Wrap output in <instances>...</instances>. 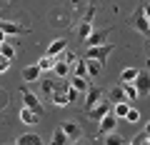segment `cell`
Wrapping results in <instances>:
<instances>
[{"instance_id": "32", "label": "cell", "mask_w": 150, "mask_h": 145, "mask_svg": "<svg viewBox=\"0 0 150 145\" xmlns=\"http://www.w3.org/2000/svg\"><path fill=\"white\" fill-rule=\"evenodd\" d=\"M145 138H148V135H145V130H143V133H138V135H135V138L130 140L128 145H143V143H145Z\"/></svg>"}, {"instance_id": "34", "label": "cell", "mask_w": 150, "mask_h": 145, "mask_svg": "<svg viewBox=\"0 0 150 145\" xmlns=\"http://www.w3.org/2000/svg\"><path fill=\"white\" fill-rule=\"evenodd\" d=\"M8 68H10V60H8V58H3V55H0V73H5Z\"/></svg>"}, {"instance_id": "23", "label": "cell", "mask_w": 150, "mask_h": 145, "mask_svg": "<svg viewBox=\"0 0 150 145\" xmlns=\"http://www.w3.org/2000/svg\"><path fill=\"white\" fill-rule=\"evenodd\" d=\"M105 35H108V33H93L90 38L85 40V45H88V48H95V45H103V43H105Z\"/></svg>"}, {"instance_id": "30", "label": "cell", "mask_w": 150, "mask_h": 145, "mask_svg": "<svg viewBox=\"0 0 150 145\" xmlns=\"http://www.w3.org/2000/svg\"><path fill=\"white\" fill-rule=\"evenodd\" d=\"M125 120H128V123H138V120H140V110L130 108V110H128V115H125Z\"/></svg>"}, {"instance_id": "10", "label": "cell", "mask_w": 150, "mask_h": 145, "mask_svg": "<svg viewBox=\"0 0 150 145\" xmlns=\"http://www.w3.org/2000/svg\"><path fill=\"white\" fill-rule=\"evenodd\" d=\"M40 73H43V70L38 68V63L35 65H28V68H23V80H25V83H38V80H40Z\"/></svg>"}, {"instance_id": "21", "label": "cell", "mask_w": 150, "mask_h": 145, "mask_svg": "<svg viewBox=\"0 0 150 145\" xmlns=\"http://www.w3.org/2000/svg\"><path fill=\"white\" fill-rule=\"evenodd\" d=\"M140 70L138 68H125L123 73H120V83H135V78H138Z\"/></svg>"}, {"instance_id": "15", "label": "cell", "mask_w": 150, "mask_h": 145, "mask_svg": "<svg viewBox=\"0 0 150 145\" xmlns=\"http://www.w3.org/2000/svg\"><path fill=\"white\" fill-rule=\"evenodd\" d=\"M20 120H23L25 125H38L40 115H38L35 110H30V108H25V105H23V110H20Z\"/></svg>"}, {"instance_id": "35", "label": "cell", "mask_w": 150, "mask_h": 145, "mask_svg": "<svg viewBox=\"0 0 150 145\" xmlns=\"http://www.w3.org/2000/svg\"><path fill=\"white\" fill-rule=\"evenodd\" d=\"M143 13H145V18H148V23H150V5H143Z\"/></svg>"}, {"instance_id": "11", "label": "cell", "mask_w": 150, "mask_h": 145, "mask_svg": "<svg viewBox=\"0 0 150 145\" xmlns=\"http://www.w3.org/2000/svg\"><path fill=\"white\" fill-rule=\"evenodd\" d=\"M65 40L63 38H58V40H53V43L48 45V50H45V55H50V58H58V55H63L65 53Z\"/></svg>"}, {"instance_id": "1", "label": "cell", "mask_w": 150, "mask_h": 145, "mask_svg": "<svg viewBox=\"0 0 150 145\" xmlns=\"http://www.w3.org/2000/svg\"><path fill=\"white\" fill-rule=\"evenodd\" d=\"M112 50H115V45H110V43H105V45H95V48H88V50H85V60H98V63L105 65L108 55H110Z\"/></svg>"}, {"instance_id": "8", "label": "cell", "mask_w": 150, "mask_h": 145, "mask_svg": "<svg viewBox=\"0 0 150 145\" xmlns=\"http://www.w3.org/2000/svg\"><path fill=\"white\" fill-rule=\"evenodd\" d=\"M133 25H135V30H138V33H143V35H148V33H150V23H148V18H145L143 8H140V10L135 13V20H133Z\"/></svg>"}, {"instance_id": "14", "label": "cell", "mask_w": 150, "mask_h": 145, "mask_svg": "<svg viewBox=\"0 0 150 145\" xmlns=\"http://www.w3.org/2000/svg\"><path fill=\"white\" fill-rule=\"evenodd\" d=\"M60 128L65 130V135H68V140H70V143H75V140L80 138V125H78V123H63Z\"/></svg>"}, {"instance_id": "38", "label": "cell", "mask_w": 150, "mask_h": 145, "mask_svg": "<svg viewBox=\"0 0 150 145\" xmlns=\"http://www.w3.org/2000/svg\"><path fill=\"white\" fill-rule=\"evenodd\" d=\"M73 145H85V143H83V140H75V143Z\"/></svg>"}, {"instance_id": "13", "label": "cell", "mask_w": 150, "mask_h": 145, "mask_svg": "<svg viewBox=\"0 0 150 145\" xmlns=\"http://www.w3.org/2000/svg\"><path fill=\"white\" fill-rule=\"evenodd\" d=\"M70 88H75L78 93H88L93 85H90V78H78V75H73V78H70Z\"/></svg>"}, {"instance_id": "5", "label": "cell", "mask_w": 150, "mask_h": 145, "mask_svg": "<svg viewBox=\"0 0 150 145\" xmlns=\"http://www.w3.org/2000/svg\"><path fill=\"white\" fill-rule=\"evenodd\" d=\"M133 85L138 88V93H140V95H150V73H148V70H140Z\"/></svg>"}, {"instance_id": "36", "label": "cell", "mask_w": 150, "mask_h": 145, "mask_svg": "<svg viewBox=\"0 0 150 145\" xmlns=\"http://www.w3.org/2000/svg\"><path fill=\"white\" fill-rule=\"evenodd\" d=\"M0 43H5V33H3V28H0Z\"/></svg>"}, {"instance_id": "39", "label": "cell", "mask_w": 150, "mask_h": 145, "mask_svg": "<svg viewBox=\"0 0 150 145\" xmlns=\"http://www.w3.org/2000/svg\"><path fill=\"white\" fill-rule=\"evenodd\" d=\"M143 145H150V135H148V138H145V143Z\"/></svg>"}, {"instance_id": "2", "label": "cell", "mask_w": 150, "mask_h": 145, "mask_svg": "<svg viewBox=\"0 0 150 145\" xmlns=\"http://www.w3.org/2000/svg\"><path fill=\"white\" fill-rule=\"evenodd\" d=\"M110 113H112V103L105 98V100H103V103H98V105L93 108V110H88V118H90V120H95V123H100V120L105 118V115H110Z\"/></svg>"}, {"instance_id": "33", "label": "cell", "mask_w": 150, "mask_h": 145, "mask_svg": "<svg viewBox=\"0 0 150 145\" xmlns=\"http://www.w3.org/2000/svg\"><path fill=\"white\" fill-rule=\"evenodd\" d=\"M78 95H80V93L75 90V88H70V90H68V103H75V100H78Z\"/></svg>"}, {"instance_id": "24", "label": "cell", "mask_w": 150, "mask_h": 145, "mask_svg": "<svg viewBox=\"0 0 150 145\" xmlns=\"http://www.w3.org/2000/svg\"><path fill=\"white\" fill-rule=\"evenodd\" d=\"M85 63H88V75L90 78H95V75L103 73V63H98V60H85Z\"/></svg>"}, {"instance_id": "40", "label": "cell", "mask_w": 150, "mask_h": 145, "mask_svg": "<svg viewBox=\"0 0 150 145\" xmlns=\"http://www.w3.org/2000/svg\"><path fill=\"white\" fill-rule=\"evenodd\" d=\"M0 45H3V43H0Z\"/></svg>"}, {"instance_id": "20", "label": "cell", "mask_w": 150, "mask_h": 145, "mask_svg": "<svg viewBox=\"0 0 150 145\" xmlns=\"http://www.w3.org/2000/svg\"><path fill=\"white\" fill-rule=\"evenodd\" d=\"M75 68H73V75H78V78H90L88 75V63L85 60H75Z\"/></svg>"}, {"instance_id": "12", "label": "cell", "mask_w": 150, "mask_h": 145, "mask_svg": "<svg viewBox=\"0 0 150 145\" xmlns=\"http://www.w3.org/2000/svg\"><path fill=\"white\" fill-rule=\"evenodd\" d=\"M15 145H45V143H43V138L38 133H25V135H20V138L15 140Z\"/></svg>"}, {"instance_id": "25", "label": "cell", "mask_w": 150, "mask_h": 145, "mask_svg": "<svg viewBox=\"0 0 150 145\" xmlns=\"http://www.w3.org/2000/svg\"><path fill=\"white\" fill-rule=\"evenodd\" d=\"M55 63H58L55 58H50V55H43V58L38 60V68H40V70H53V68H55Z\"/></svg>"}, {"instance_id": "28", "label": "cell", "mask_w": 150, "mask_h": 145, "mask_svg": "<svg viewBox=\"0 0 150 145\" xmlns=\"http://www.w3.org/2000/svg\"><path fill=\"white\" fill-rule=\"evenodd\" d=\"M0 55L8 58V60H13V58H15V48H13L10 43H3V45H0Z\"/></svg>"}, {"instance_id": "37", "label": "cell", "mask_w": 150, "mask_h": 145, "mask_svg": "<svg viewBox=\"0 0 150 145\" xmlns=\"http://www.w3.org/2000/svg\"><path fill=\"white\" fill-rule=\"evenodd\" d=\"M145 135H150V123H145Z\"/></svg>"}, {"instance_id": "27", "label": "cell", "mask_w": 150, "mask_h": 145, "mask_svg": "<svg viewBox=\"0 0 150 145\" xmlns=\"http://www.w3.org/2000/svg\"><path fill=\"white\" fill-rule=\"evenodd\" d=\"M105 145H128V143H125V138H123V135L110 133V135H105Z\"/></svg>"}, {"instance_id": "7", "label": "cell", "mask_w": 150, "mask_h": 145, "mask_svg": "<svg viewBox=\"0 0 150 145\" xmlns=\"http://www.w3.org/2000/svg\"><path fill=\"white\" fill-rule=\"evenodd\" d=\"M98 125H100V133H103V135L115 133V125H118V115H112V113H110V115H105V118H103Z\"/></svg>"}, {"instance_id": "29", "label": "cell", "mask_w": 150, "mask_h": 145, "mask_svg": "<svg viewBox=\"0 0 150 145\" xmlns=\"http://www.w3.org/2000/svg\"><path fill=\"white\" fill-rule=\"evenodd\" d=\"M43 93H45V98H53V90H55V83L53 80H43Z\"/></svg>"}, {"instance_id": "6", "label": "cell", "mask_w": 150, "mask_h": 145, "mask_svg": "<svg viewBox=\"0 0 150 145\" xmlns=\"http://www.w3.org/2000/svg\"><path fill=\"white\" fill-rule=\"evenodd\" d=\"M105 100V93L100 90V88H90V90L85 93V108L88 110H93V108L98 105V103H103Z\"/></svg>"}, {"instance_id": "17", "label": "cell", "mask_w": 150, "mask_h": 145, "mask_svg": "<svg viewBox=\"0 0 150 145\" xmlns=\"http://www.w3.org/2000/svg\"><path fill=\"white\" fill-rule=\"evenodd\" d=\"M120 85H123V90H125V98H128V103H130V105H133V103H135V100H138V98H140L138 88H135L133 83H120Z\"/></svg>"}, {"instance_id": "9", "label": "cell", "mask_w": 150, "mask_h": 145, "mask_svg": "<svg viewBox=\"0 0 150 145\" xmlns=\"http://www.w3.org/2000/svg\"><path fill=\"white\" fill-rule=\"evenodd\" d=\"M105 98L112 103V105H118V103H128V98H125V90H123V85H115V88H110Z\"/></svg>"}, {"instance_id": "3", "label": "cell", "mask_w": 150, "mask_h": 145, "mask_svg": "<svg viewBox=\"0 0 150 145\" xmlns=\"http://www.w3.org/2000/svg\"><path fill=\"white\" fill-rule=\"evenodd\" d=\"M68 90H70V83H55V90H53V98L50 100L55 105H68Z\"/></svg>"}, {"instance_id": "26", "label": "cell", "mask_w": 150, "mask_h": 145, "mask_svg": "<svg viewBox=\"0 0 150 145\" xmlns=\"http://www.w3.org/2000/svg\"><path fill=\"white\" fill-rule=\"evenodd\" d=\"M130 108H133L130 103H118V105H112V115H118V118H125Z\"/></svg>"}, {"instance_id": "16", "label": "cell", "mask_w": 150, "mask_h": 145, "mask_svg": "<svg viewBox=\"0 0 150 145\" xmlns=\"http://www.w3.org/2000/svg\"><path fill=\"white\" fill-rule=\"evenodd\" d=\"M0 28H3L5 35H23V33H25V28L18 25V23H0Z\"/></svg>"}, {"instance_id": "19", "label": "cell", "mask_w": 150, "mask_h": 145, "mask_svg": "<svg viewBox=\"0 0 150 145\" xmlns=\"http://www.w3.org/2000/svg\"><path fill=\"white\" fill-rule=\"evenodd\" d=\"M68 143H70V140H68V135H65V130H63V128H55L50 145H68Z\"/></svg>"}, {"instance_id": "18", "label": "cell", "mask_w": 150, "mask_h": 145, "mask_svg": "<svg viewBox=\"0 0 150 145\" xmlns=\"http://www.w3.org/2000/svg\"><path fill=\"white\" fill-rule=\"evenodd\" d=\"M90 35H93V23L83 20V23H80V28H78V38H80L83 43H85V40L90 38Z\"/></svg>"}, {"instance_id": "31", "label": "cell", "mask_w": 150, "mask_h": 145, "mask_svg": "<svg viewBox=\"0 0 150 145\" xmlns=\"http://www.w3.org/2000/svg\"><path fill=\"white\" fill-rule=\"evenodd\" d=\"M55 60H63V63H70V65H73V63H75V55L65 50V53H63V55H58V58H55Z\"/></svg>"}, {"instance_id": "22", "label": "cell", "mask_w": 150, "mask_h": 145, "mask_svg": "<svg viewBox=\"0 0 150 145\" xmlns=\"http://www.w3.org/2000/svg\"><path fill=\"white\" fill-rule=\"evenodd\" d=\"M53 73H55L58 78H63V80H65V78H68V73H70V63L58 60V63H55V68H53Z\"/></svg>"}, {"instance_id": "4", "label": "cell", "mask_w": 150, "mask_h": 145, "mask_svg": "<svg viewBox=\"0 0 150 145\" xmlns=\"http://www.w3.org/2000/svg\"><path fill=\"white\" fill-rule=\"evenodd\" d=\"M20 95H23V103H25V108H30V110H35L38 115H43V105H40V100H38V95H33V93L28 90L25 85L20 88Z\"/></svg>"}]
</instances>
